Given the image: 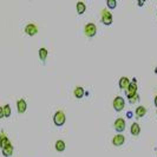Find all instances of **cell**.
<instances>
[{"label":"cell","instance_id":"cell-1","mask_svg":"<svg viewBox=\"0 0 157 157\" xmlns=\"http://www.w3.org/2000/svg\"><path fill=\"white\" fill-rule=\"evenodd\" d=\"M101 20H102V23L104 25H111L112 21H113L112 13L109 10H106V9L102 10V12H101Z\"/></svg>","mask_w":157,"mask_h":157},{"label":"cell","instance_id":"cell-2","mask_svg":"<svg viewBox=\"0 0 157 157\" xmlns=\"http://www.w3.org/2000/svg\"><path fill=\"white\" fill-rule=\"evenodd\" d=\"M65 121H66V117H65V113L64 111L61 110H58L54 116H53V123L57 125V126H63L65 124Z\"/></svg>","mask_w":157,"mask_h":157},{"label":"cell","instance_id":"cell-3","mask_svg":"<svg viewBox=\"0 0 157 157\" xmlns=\"http://www.w3.org/2000/svg\"><path fill=\"white\" fill-rule=\"evenodd\" d=\"M125 92H126L128 99L131 98V97H133L135 95H137V79H136V78H133V79L131 81V83H130V85L126 88Z\"/></svg>","mask_w":157,"mask_h":157},{"label":"cell","instance_id":"cell-4","mask_svg":"<svg viewBox=\"0 0 157 157\" xmlns=\"http://www.w3.org/2000/svg\"><path fill=\"white\" fill-rule=\"evenodd\" d=\"M112 105H113V109H115L117 112H121V111H123V109H124V106H125V101H124L123 97L117 96V97L113 99Z\"/></svg>","mask_w":157,"mask_h":157},{"label":"cell","instance_id":"cell-5","mask_svg":"<svg viewBox=\"0 0 157 157\" xmlns=\"http://www.w3.org/2000/svg\"><path fill=\"white\" fill-rule=\"evenodd\" d=\"M84 33H85V36L89 37V38L95 37L96 33H97V27H96V25H95L93 23H89V24H86L85 27H84Z\"/></svg>","mask_w":157,"mask_h":157},{"label":"cell","instance_id":"cell-6","mask_svg":"<svg viewBox=\"0 0 157 157\" xmlns=\"http://www.w3.org/2000/svg\"><path fill=\"white\" fill-rule=\"evenodd\" d=\"M113 128H115V130L117 132L124 131V129H125V121H124V118H121V117L117 118L115 121V123H113Z\"/></svg>","mask_w":157,"mask_h":157},{"label":"cell","instance_id":"cell-7","mask_svg":"<svg viewBox=\"0 0 157 157\" xmlns=\"http://www.w3.org/2000/svg\"><path fill=\"white\" fill-rule=\"evenodd\" d=\"M124 142H125V137H124L122 133H117V135L112 138V144H113L115 146H121V145L124 144Z\"/></svg>","mask_w":157,"mask_h":157},{"label":"cell","instance_id":"cell-8","mask_svg":"<svg viewBox=\"0 0 157 157\" xmlns=\"http://www.w3.org/2000/svg\"><path fill=\"white\" fill-rule=\"evenodd\" d=\"M25 32H26L29 36L33 37V36H36V34L38 33V27H37V25H34V24H29V25H26V27H25Z\"/></svg>","mask_w":157,"mask_h":157},{"label":"cell","instance_id":"cell-9","mask_svg":"<svg viewBox=\"0 0 157 157\" xmlns=\"http://www.w3.org/2000/svg\"><path fill=\"white\" fill-rule=\"evenodd\" d=\"M17 109H18V112L19 113H24L27 109V103L25 99H19L17 102Z\"/></svg>","mask_w":157,"mask_h":157},{"label":"cell","instance_id":"cell-10","mask_svg":"<svg viewBox=\"0 0 157 157\" xmlns=\"http://www.w3.org/2000/svg\"><path fill=\"white\" fill-rule=\"evenodd\" d=\"M130 83H131V81L129 79L128 77H122L119 79V82H118V85H119V88L122 90H126V88L130 85Z\"/></svg>","mask_w":157,"mask_h":157},{"label":"cell","instance_id":"cell-11","mask_svg":"<svg viewBox=\"0 0 157 157\" xmlns=\"http://www.w3.org/2000/svg\"><path fill=\"white\" fill-rule=\"evenodd\" d=\"M9 144H11L10 143V139L7 138V136H6V133L4 132V131H1V133H0V148H5L6 145H9Z\"/></svg>","mask_w":157,"mask_h":157},{"label":"cell","instance_id":"cell-12","mask_svg":"<svg viewBox=\"0 0 157 157\" xmlns=\"http://www.w3.org/2000/svg\"><path fill=\"white\" fill-rule=\"evenodd\" d=\"M13 145L12 144H9V145H6L5 148H3V155L5 156V157H10V156H12V153H13Z\"/></svg>","mask_w":157,"mask_h":157},{"label":"cell","instance_id":"cell-13","mask_svg":"<svg viewBox=\"0 0 157 157\" xmlns=\"http://www.w3.org/2000/svg\"><path fill=\"white\" fill-rule=\"evenodd\" d=\"M73 95H74L76 98H82V97L85 96V91H84V89L82 86H77L74 89V91H73Z\"/></svg>","mask_w":157,"mask_h":157},{"label":"cell","instance_id":"cell-14","mask_svg":"<svg viewBox=\"0 0 157 157\" xmlns=\"http://www.w3.org/2000/svg\"><path fill=\"white\" fill-rule=\"evenodd\" d=\"M135 113H136V117L137 118H142V117H144L145 116V113H146V109L144 108V106H137V109L135 110Z\"/></svg>","mask_w":157,"mask_h":157},{"label":"cell","instance_id":"cell-15","mask_svg":"<svg viewBox=\"0 0 157 157\" xmlns=\"http://www.w3.org/2000/svg\"><path fill=\"white\" fill-rule=\"evenodd\" d=\"M130 131H131V135L132 136H138L141 133V126H139V124L138 123H132Z\"/></svg>","mask_w":157,"mask_h":157},{"label":"cell","instance_id":"cell-16","mask_svg":"<svg viewBox=\"0 0 157 157\" xmlns=\"http://www.w3.org/2000/svg\"><path fill=\"white\" fill-rule=\"evenodd\" d=\"M76 9H77V13L78 14H83L86 11V6H85V4L83 1H78L77 5H76Z\"/></svg>","mask_w":157,"mask_h":157},{"label":"cell","instance_id":"cell-17","mask_svg":"<svg viewBox=\"0 0 157 157\" xmlns=\"http://www.w3.org/2000/svg\"><path fill=\"white\" fill-rule=\"evenodd\" d=\"M54 148H56V150H57L58 152H63V151L65 150V142L61 141V139H58V141L56 142V144H54Z\"/></svg>","mask_w":157,"mask_h":157},{"label":"cell","instance_id":"cell-18","mask_svg":"<svg viewBox=\"0 0 157 157\" xmlns=\"http://www.w3.org/2000/svg\"><path fill=\"white\" fill-rule=\"evenodd\" d=\"M39 58H40L41 61H45L46 60V58H47V50L45 47L39 49Z\"/></svg>","mask_w":157,"mask_h":157},{"label":"cell","instance_id":"cell-19","mask_svg":"<svg viewBox=\"0 0 157 157\" xmlns=\"http://www.w3.org/2000/svg\"><path fill=\"white\" fill-rule=\"evenodd\" d=\"M3 108H4V116H5V117H10L11 113H12V111H11V106H10L9 104H6V105H4Z\"/></svg>","mask_w":157,"mask_h":157},{"label":"cell","instance_id":"cell-20","mask_svg":"<svg viewBox=\"0 0 157 157\" xmlns=\"http://www.w3.org/2000/svg\"><path fill=\"white\" fill-rule=\"evenodd\" d=\"M106 5H108V7H109L110 10H113V9L117 6V1H116V0H108V1H106Z\"/></svg>","mask_w":157,"mask_h":157},{"label":"cell","instance_id":"cell-21","mask_svg":"<svg viewBox=\"0 0 157 157\" xmlns=\"http://www.w3.org/2000/svg\"><path fill=\"white\" fill-rule=\"evenodd\" d=\"M137 102H139V96H138V93L135 95L133 97L129 98V103H130V104H135V103H137Z\"/></svg>","mask_w":157,"mask_h":157},{"label":"cell","instance_id":"cell-22","mask_svg":"<svg viewBox=\"0 0 157 157\" xmlns=\"http://www.w3.org/2000/svg\"><path fill=\"white\" fill-rule=\"evenodd\" d=\"M3 117H5L4 116V108L0 106V118H3Z\"/></svg>","mask_w":157,"mask_h":157},{"label":"cell","instance_id":"cell-23","mask_svg":"<svg viewBox=\"0 0 157 157\" xmlns=\"http://www.w3.org/2000/svg\"><path fill=\"white\" fill-rule=\"evenodd\" d=\"M126 117H128V118H131V117H132V112H131V111H129V112L126 113Z\"/></svg>","mask_w":157,"mask_h":157},{"label":"cell","instance_id":"cell-24","mask_svg":"<svg viewBox=\"0 0 157 157\" xmlns=\"http://www.w3.org/2000/svg\"><path fill=\"white\" fill-rule=\"evenodd\" d=\"M153 102H155V105H156V106H157V96H156V97H155V101H153Z\"/></svg>","mask_w":157,"mask_h":157},{"label":"cell","instance_id":"cell-25","mask_svg":"<svg viewBox=\"0 0 157 157\" xmlns=\"http://www.w3.org/2000/svg\"><path fill=\"white\" fill-rule=\"evenodd\" d=\"M156 113H157V112H156Z\"/></svg>","mask_w":157,"mask_h":157}]
</instances>
